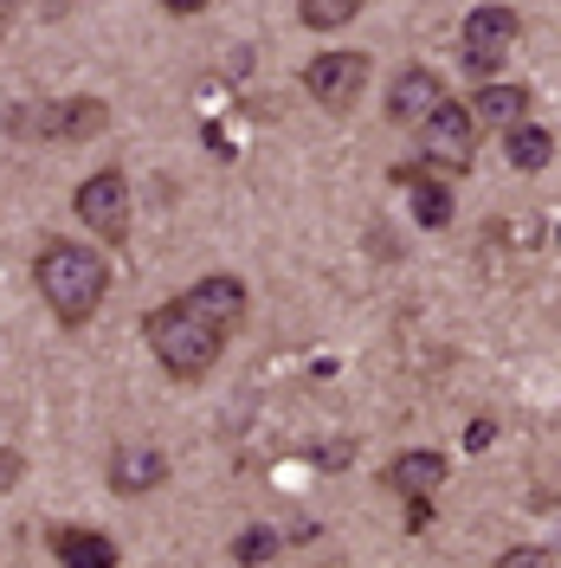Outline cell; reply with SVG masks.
I'll use <instances>...</instances> for the list:
<instances>
[{
  "label": "cell",
  "mask_w": 561,
  "mask_h": 568,
  "mask_svg": "<svg viewBox=\"0 0 561 568\" xmlns=\"http://www.w3.org/2000/svg\"><path fill=\"white\" fill-rule=\"evenodd\" d=\"M33 278H39V297L52 304V317L59 323H91V311L104 304V291H110L104 258H98L91 246H71V240H59V246L39 252Z\"/></svg>",
  "instance_id": "1"
},
{
  "label": "cell",
  "mask_w": 561,
  "mask_h": 568,
  "mask_svg": "<svg viewBox=\"0 0 561 568\" xmlns=\"http://www.w3.org/2000/svg\"><path fill=\"white\" fill-rule=\"evenodd\" d=\"M149 349H155V362L175 375V382H201L213 362H220V349H226V329H213L207 317H194L187 304H162V311H149Z\"/></svg>",
  "instance_id": "2"
},
{
  "label": "cell",
  "mask_w": 561,
  "mask_h": 568,
  "mask_svg": "<svg viewBox=\"0 0 561 568\" xmlns=\"http://www.w3.org/2000/svg\"><path fill=\"white\" fill-rule=\"evenodd\" d=\"M517 39V7H471L465 13V39H458V65L471 78H497L503 71V52Z\"/></svg>",
  "instance_id": "3"
},
{
  "label": "cell",
  "mask_w": 561,
  "mask_h": 568,
  "mask_svg": "<svg viewBox=\"0 0 561 568\" xmlns=\"http://www.w3.org/2000/svg\"><path fill=\"white\" fill-rule=\"evenodd\" d=\"M471 123H478V116L446 98V104L420 123V155L439 162V169H471V155H478V130H471Z\"/></svg>",
  "instance_id": "4"
},
{
  "label": "cell",
  "mask_w": 561,
  "mask_h": 568,
  "mask_svg": "<svg viewBox=\"0 0 561 568\" xmlns=\"http://www.w3.org/2000/svg\"><path fill=\"white\" fill-rule=\"evenodd\" d=\"M361 84H368V59H361V52H323V59H310V71H304V91H310L323 110H349L355 98H361Z\"/></svg>",
  "instance_id": "5"
},
{
  "label": "cell",
  "mask_w": 561,
  "mask_h": 568,
  "mask_svg": "<svg viewBox=\"0 0 561 568\" xmlns=\"http://www.w3.org/2000/svg\"><path fill=\"white\" fill-rule=\"evenodd\" d=\"M78 220L91 226V233H104V240H123L130 233V181L104 169V175H91L78 187Z\"/></svg>",
  "instance_id": "6"
},
{
  "label": "cell",
  "mask_w": 561,
  "mask_h": 568,
  "mask_svg": "<svg viewBox=\"0 0 561 568\" xmlns=\"http://www.w3.org/2000/svg\"><path fill=\"white\" fill-rule=\"evenodd\" d=\"M439 104H446V84H439L426 65H407L394 84H387V116H394L400 130H420Z\"/></svg>",
  "instance_id": "7"
},
{
  "label": "cell",
  "mask_w": 561,
  "mask_h": 568,
  "mask_svg": "<svg viewBox=\"0 0 561 568\" xmlns=\"http://www.w3.org/2000/svg\"><path fill=\"white\" fill-rule=\"evenodd\" d=\"M162 478H169V459H162L155 446L123 439V446L110 453V491H116V497H142V491H155Z\"/></svg>",
  "instance_id": "8"
},
{
  "label": "cell",
  "mask_w": 561,
  "mask_h": 568,
  "mask_svg": "<svg viewBox=\"0 0 561 568\" xmlns=\"http://www.w3.org/2000/svg\"><path fill=\"white\" fill-rule=\"evenodd\" d=\"M181 304H187L194 317H207L213 329H226V336H233V329L246 323V284H239V278H201Z\"/></svg>",
  "instance_id": "9"
},
{
  "label": "cell",
  "mask_w": 561,
  "mask_h": 568,
  "mask_svg": "<svg viewBox=\"0 0 561 568\" xmlns=\"http://www.w3.org/2000/svg\"><path fill=\"white\" fill-rule=\"evenodd\" d=\"M39 123H45V130H59L65 142H91V136H98V130L110 123V110L98 104V98H71V104L39 110Z\"/></svg>",
  "instance_id": "10"
},
{
  "label": "cell",
  "mask_w": 561,
  "mask_h": 568,
  "mask_svg": "<svg viewBox=\"0 0 561 568\" xmlns=\"http://www.w3.org/2000/svg\"><path fill=\"white\" fill-rule=\"evenodd\" d=\"M387 485L400 497H432L446 485V459L439 453H400V459L387 465Z\"/></svg>",
  "instance_id": "11"
},
{
  "label": "cell",
  "mask_w": 561,
  "mask_h": 568,
  "mask_svg": "<svg viewBox=\"0 0 561 568\" xmlns=\"http://www.w3.org/2000/svg\"><path fill=\"white\" fill-rule=\"evenodd\" d=\"M52 556L65 568H116V549L98 530H52Z\"/></svg>",
  "instance_id": "12"
},
{
  "label": "cell",
  "mask_w": 561,
  "mask_h": 568,
  "mask_svg": "<svg viewBox=\"0 0 561 568\" xmlns=\"http://www.w3.org/2000/svg\"><path fill=\"white\" fill-rule=\"evenodd\" d=\"M400 181H407V194H414V220L420 226H452V187L446 181H432V175H414V169H400Z\"/></svg>",
  "instance_id": "13"
},
{
  "label": "cell",
  "mask_w": 561,
  "mask_h": 568,
  "mask_svg": "<svg viewBox=\"0 0 561 568\" xmlns=\"http://www.w3.org/2000/svg\"><path fill=\"white\" fill-rule=\"evenodd\" d=\"M503 155H510V169H529V175H536V169L555 162V136L536 130V123H510V130H503Z\"/></svg>",
  "instance_id": "14"
},
{
  "label": "cell",
  "mask_w": 561,
  "mask_h": 568,
  "mask_svg": "<svg viewBox=\"0 0 561 568\" xmlns=\"http://www.w3.org/2000/svg\"><path fill=\"white\" fill-rule=\"evenodd\" d=\"M471 116H484V123H503V130H510V123H523L529 116V91L523 84H484L478 104H471Z\"/></svg>",
  "instance_id": "15"
},
{
  "label": "cell",
  "mask_w": 561,
  "mask_h": 568,
  "mask_svg": "<svg viewBox=\"0 0 561 568\" xmlns=\"http://www.w3.org/2000/svg\"><path fill=\"white\" fill-rule=\"evenodd\" d=\"M297 13L316 33H336V27H349L355 13H361V0H297Z\"/></svg>",
  "instance_id": "16"
},
{
  "label": "cell",
  "mask_w": 561,
  "mask_h": 568,
  "mask_svg": "<svg viewBox=\"0 0 561 568\" xmlns=\"http://www.w3.org/2000/svg\"><path fill=\"white\" fill-rule=\"evenodd\" d=\"M233 556H239V562H272V556H278V536L265 530V524H252V530H239V542H233Z\"/></svg>",
  "instance_id": "17"
},
{
  "label": "cell",
  "mask_w": 561,
  "mask_h": 568,
  "mask_svg": "<svg viewBox=\"0 0 561 568\" xmlns=\"http://www.w3.org/2000/svg\"><path fill=\"white\" fill-rule=\"evenodd\" d=\"M497 568H549V549H503V556H497Z\"/></svg>",
  "instance_id": "18"
},
{
  "label": "cell",
  "mask_w": 561,
  "mask_h": 568,
  "mask_svg": "<svg viewBox=\"0 0 561 568\" xmlns=\"http://www.w3.org/2000/svg\"><path fill=\"white\" fill-rule=\"evenodd\" d=\"M20 471H27V459H20V453H0V497L20 485Z\"/></svg>",
  "instance_id": "19"
},
{
  "label": "cell",
  "mask_w": 561,
  "mask_h": 568,
  "mask_svg": "<svg viewBox=\"0 0 561 568\" xmlns=\"http://www.w3.org/2000/svg\"><path fill=\"white\" fill-rule=\"evenodd\" d=\"M491 433H497L491 420H471V433H465V446H471V453H484V446H491Z\"/></svg>",
  "instance_id": "20"
},
{
  "label": "cell",
  "mask_w": 561,
  "mask_h": 568,
  "mask_svg": "<svg viewBox=\"0 0 561 568\" xmlns=\"http://www.w3.org/2000/svg\"><path fill=\"white\" fill-rule=\"evenodd\" d=\"M155 7H162V13H207L213 0H155Z\"/></svg>",
  "instance_id": "21"
},
{
  "label": "cell",
  "mask_w": 561,
  "mask_h": 568,
  "mask_svg": "<svg viewBox=\"0 0 561 568\" xmlns=\"http://www.w3.org/2000/svg\"><path fill=\"white\" fill-rule=\"evenodd\" d=\"M316 465H329V471H336V465H349V446H343V439H336V446H323V453H316Z\"/></svg>",
  "instance_id": "22"
},
{
  "label": "cell",
  "mask_w": 561,
  "mask_h": 568,
  "mask_svg": "<svg viewBox=\"0 0 561 568\" xmlns=\"http://www.w3.org/2000/svg\"><path fill=\"white\" fill-rule=\"evenodd\" d=\"M20 13V0H0V33H7V20Z\"/></svg>",
  "instance_id": "23"
}]
</instances>
